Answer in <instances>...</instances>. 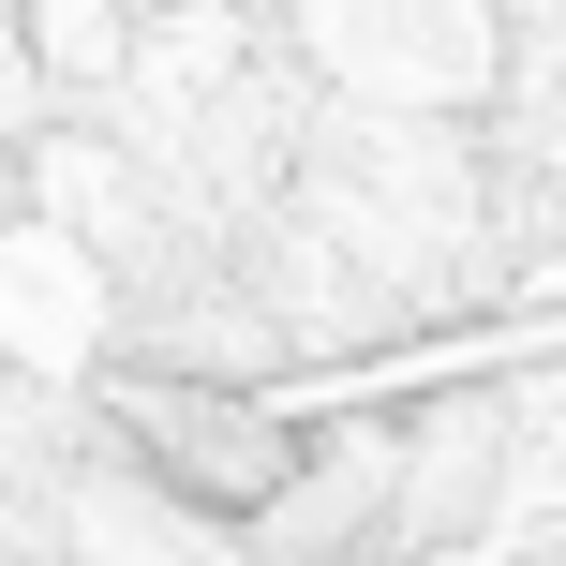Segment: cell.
I'll return each instance as SVG.
<instances>
[{"mask_svg": "<svg viewBox=\"0 0 566 566\" xmlns=\"http://www.w3.org/2000/svg\"><path fill=\"white\" fill-rule=\"evenodd\" d=\"M119 418H135L149 478L195 492L209 522H254V507H283V492L313 478V432H283L269 402H239V388H119Z\"/></svg>", "mask_w": 566, "mask_h": 566, "instance_id": "obj_1", "label": "cell"}]
</instances>
